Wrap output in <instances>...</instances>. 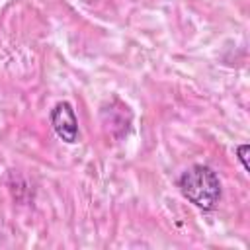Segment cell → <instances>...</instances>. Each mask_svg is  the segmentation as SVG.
<instances>
[{"instance_id":"cell-1","label":"cell","mask_w":250,"mask_h":250,"mask_svg":"<svg viewBox=\"0 0 250 250\" xmlns=\"http://www.w3.org/2000/svg\"><path fill=\"white\" fill-rule=\"evenodd\" d=\"M182 195L203 211H211L221 199V182L213 168L205 164H193L178 178Z\"/></svg>"},{"instance_id":"cell-2","label":"cell","mask_w":250,"mask_h":250,"mask_svg":"<svg viewBox=\"0 0 250 250\" xmlns=\"http://www.w3.org/2000/svg\"><path fill=\"white\" fill-rule=\"evenodd\" d=\"M49 119H51L53 131L57 133L59 139H62L68 145L78 141V119H76V113L68 102H59L51 109Z\"/></svg>"},{"instance_id":"cell-3","label":"cell","mask_w":250,"mask_h":250,"mask_svg":"<svg viewBox=\"0 0 250 250\" xmlns=\"http://www.w3.org/2000/svg\"><path fill=\"white\" fill-rule=\"evenodd\" d=\"M246 152H248V145H240V146H236V154H238V158H240V162H242L244 170H248V162H246Z\"/></svg>"}]
</instances>
